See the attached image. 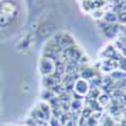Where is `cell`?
Wrapping results in <instances>:
<instances>
[{
    "instance_id": "obj_9",
    "label": "cell",
    "mask_w": 126,
    "mask_h": 126,
    "mask_svg": "<svg viewBox=\"0 0 126 126\" xmlns=\"http://www.w3.org/2000/svg\"><path fill=\"white\" fill-rule=\"evenodd\" d=\"M68 113H69V112H62V113L59 115V117L57 119L61 126H64V125L67 124V121L69 120V117H68Z\"/></svg>"
},
{
    "instance_id": "obj_8",
    "label": "cell",
    "mask_w": 126,
    "mask_h": 126,
    "mask_svg": "<svg viewBox=\"0 0 126 126\" xmlns=\"http://www.w3.org/2000/svg\"><path fill=\"white\" fill-rule=\"evenodd\" d=\"M57 97H58V101H59L61 103H63V102H71V101H72L71 94H68V93H66V92L59 93Z\"/></svg>"
},
{
    "instance_id": "obj_10",
    "label": "cell",
    "mask_w": 126,
    "mask_h": 126,
    "mask_svg": "<svg viewBox=\"0 0 126 126\" xmlns=\"http://www.w3.org/2000/svg\"><path fill=\"white\" fill-rule=\"evenodd\" d=\"M92 115V111L86 106L85 109H82V111H81V119H83V120H87L90 116Z\"/></svg>"
},
{
    "instance_id": "obj_6",
    "label": "cell",
    "mask_w": 126,
    "mask_h": 126,
    "mask_svg": "<svg viewBox=\"0 0 126 126\" xmlns=\"http://www.w3.org/2000/svg\"><path fill=\"white\" fill-rule=\"evenodd\" d=\"M103 22H106L107 24H113V23H117V19H116V14H113L112 12H106L103 14Z\"/></svg>"
},
{
    "instance_id": "obj_12",
    "label": "cell",
    "mask_w": 126,
    "mask_h": 126,
    "mask_svg": "<svg viewBox=\"0 0 126 126\" xmlns=\"http://www.w3.org/2000/svg\"><path fill=\"white\" fill-rule=\"evenodd\" d=\"M48 121H49L50 126H61V125H59V122H58V120H57L56 117H52V116H50V119H49Z\"/></svg>"
},
{
    "instance_id": "obj_14",
    "label": "cell",
    "mask_w": 126,
    "mask_h": 126,
    "mask_svg": "<svg viewBox=\"0 0 126 126\" xmlns=\"http://www.w3.org/2000/svg\"><path fill=\"white\" fill-rule=\"evenodd\" d=\"M76 124H77V122L72 121V120H68V121H67V124H66L64 126H76Z\"/></svg>"
},
{
    "instance_id": "obj_2",
    "label": "cell",
    "mask_w": 126,
    "mask_h": 126,
    "mask_svg": "<svg viewBox=\"0 0 126 126\" xmlns=\"http://www.w3.org/2000/svg\"><path fill=\"white\" fill-rule=\"evenodd\" d=\"M73 91L77 92L78 94H81V96H85V94H87L88 92V85H87V81L85 79H77L75 82V85H73Z\"/></svg>"
},
{
    "instance_id": "obj_11",
    "label": "cell",
    "mask_w": 126,
    "mask_h": 126,
    "mask_svg": "<svg viewBox=\"0 0 126 126\" xmlns=\"http://www.w3.org/2000/svg\"><path fill=\"white\" fill-rule=\"evenodd\" d=\"M54 96V94L53 93H52L48 88H46V90H43V92H42V98H43V100H49V98H52V97H53Z\"/></svg>"
},
{
    "instance_id": "obj_1",
    "label": "cell",
    "mask_w": 126,
    "mask_h": 126,
    "mask_svg": "<svg viewBox=\"0 0 126 126\" xmlns=\"http://www.w3.org/2000/svg\"><path fill=\"white\" fill-rule=\"evenodd\" d=\"M40 72L43 73L44 76H49L54 72V63L52 62L50 59L48 58H44L42 59V63H40Z\"/></svg>"
},
{
    "instance_id": "obj_5",
    "label": "cell",
    "mask_w": 126,
    "mask_h": 126,
    "mask_svg": "<svg viewBox=\"0 0 126 126\" xmlns=\"http://www.w3.org/2000/svg\"><path fill=\"white\" fill-rule=\"evenodd\" d=\"M96 101L98 102V105L101 107H103V106H107L109 105V102H110V96L107 93H103V92H101L100 94H98V97L96 98Z\"/></svg>"
},
{
    "instance_id": "obj_7",
    "label": "cell",
    "mask_w": 126,
    "mask_h": 126,
    "mask_svg": "<svg viewBox=\"0 0 126 126\" xmlns=\"http://www.w3.org/2000/svg\"><path fill=\"white\" fill-rule=\"evenodd\" d=\"M112 81H122L125 79V72H121L119 69H115L110 73V76H109Z\"/></svg>"
},
{
    "instance_id": "obj_3",
    "label": "cell",
    "mask_w": 126,
    "mask_h": 126,
    "mask_svg": "<svg viewBox=\"0 0 126 126\" xmlns=\"http://www.w3.org/2000/svg\"><path fill=\"white\" fill-rule=\"evenodd\" d=\"M42 82H43V86H44L46 88H49V87H52V86L57 85V83H61V79L57 78L53 73H52V75H49V76H46Z\"/></svg>"
},
{
    "instance_id": "obj_13",
    "label": "cell",
    "mask_w": 126,
    "mask_h": 126,
    "mask_svg": "<svg viewBox=\"0 0 126 126\" xmlns=\"http://www.w3.org/2000/svg\"><path fill=\"white\" fill-rule=\"evenodd\" d=\"M27 125H28V126H38V125H37V121H35L34 119H28V120H27Z\"/></svg>"
},
{
    "instance_id": "obj_4",
    "label": "cell",
    "mask_w": 126,
    "mask_h": 126,
    "mask_svg": "<svg viewBox=\"0 0 126 126\" xmlns=\"http://www.w3.org/2000/svg\"><path fill=\"white\" fill-rule=\"evenodd\" d=\"M69 107L72 112H76V113H81L82 109H83V105L82 101H76V100H72L69 102Z\"/></svg>"
}]
</instances>
